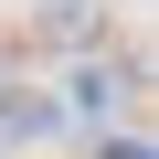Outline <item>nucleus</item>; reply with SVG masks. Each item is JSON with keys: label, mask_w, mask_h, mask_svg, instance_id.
Instances as JSON below:
<instances>
[{"label": "nucleus", "mask_w": 159, "mask_h": 159, "mask_svg": "<svg viewBox=\"0 0 159 159\" xmlns=\"http://www.w3.org/2000/svg\"><path fill=\"white\" fill-rule=\"evenodd\" d=\"M127 96H138V64H85V74H74V96H64V106H74V117H96V127H106V117H117Z\"/></svg>", "instance_id": "obj_1"}, {"label": "nucleus", "mask_w": 159, "mask_h": 159, "mask_svg": "<svg viewBox=\"0 0 159 159\" xmlns=\"http://www.w3.org/2000/svg\"><path fill=\"white\" fill-rule=\"evenodd\" d=\"M53 127H64L53 96H0V138H21V148H32V138H53Z\"/></svg>", "instance_id": "obj_2"}, {"label": "nucleus", "mask_w": 159, "mask_h": 159, "mask_svg": "<svg viewBox=\"0 0 159 159\" xmlns=\"http://www.w3.org/2000/svg\"><path fill=\"white\" fill-rule=\"evenodd\" d=\"M43 43H96V0H53V11H43Z\"/></svg>", "instance_id": "obj_3"}, {"label": "nucleus", "mask_w": 159, "mask_h": 159, "mask_svg": "<svg viewBox=\"0 0 159 159\" xmlns=\"http://www.w3.org/2000/svg\"><path fill=\"white\" fill-rule=\"evenodd\" d=\"M106 159H148V138H117V148H106Z\"/></svg>", "instance_id": "obj_4"}]
</instances>
